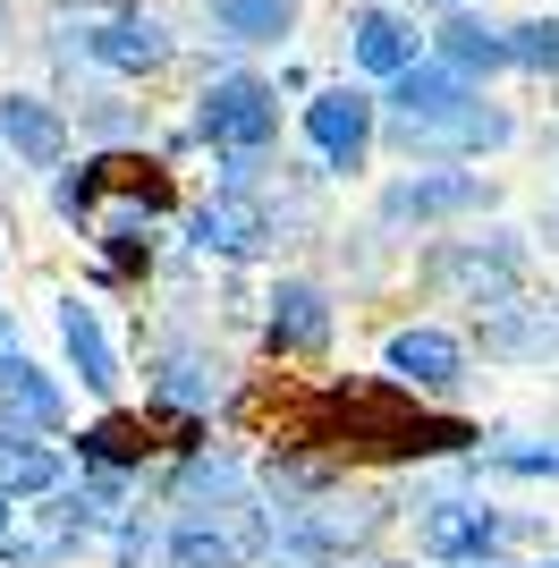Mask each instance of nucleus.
Masks as SVG:
<instances>
[{
    "mask_svg": "<svg viewBox=\"0 0 559 568\" xmlns=\"http://www.w3.org/2000/svg\"><path fill=\"white\" fill-rule=\"evenodd\" d=\"M263 551V526L246 500H221V509H186V526L170 535V568H246Z\"/></svg>",
    "mask_w": 559,
    "mask_h": 568,
    "instance_id": "f257e3e1",
    "label": "nucleus"
},
{
    "mask_svg": "<svg viewBox=\"0 0 559 568\" xmlns=\"http://www.w3.org/2000/svg\"><path fill=\"white\" fill-rule=\"evenodd\" d=\"M272 128H280V102H272V85H255V77H221L204 94V136L230 144V153L272 144Z\"/></svg>",
    "mask_w": 559,
    "mask_h": 568,
    "instance_id": "f03ea898",
    "label": "nucleus"
},
{
    "mask_svg": "<svg viewBox=\"0 0 559 568\" xmlns=\"http://www.w3.org/2000/svg\"><path fill=\"white\" fill-rule=\"evenodd\" d=\"M475 204H491V187L475 170H424V179H398V187L382 195L390 221H449V213H475Z\"/></svg>",
    "mask_w": 559,
    "mask_h": 568,
    "instance_id": "7ed1b4c3",
    "label": "nucleus"
},
{
    "mask_svg": "<svg viewBox=\"0 0 559 568\" xmlns=\"http://www.w3.org/2000/svg\"><path fill=\"white\" fill-rule=\"evenodd\" d=\"M416 544L433 551V560H484V551L500 544V518L475 509V500H433L416 518Z\"/></svg>",
    "mask_w": 559,
    "mask_h": 568,
    "instance_id": "20e7f679",
    "label": "nucleus"
},
{
    "mask_svg": "<svg viewBox=\"0 0 559 568\" xmlns=\"http://www.w3.org/2000/svg\"><path fill=\"white\" fill-rule=\"evenodd\" d=\"M305 136L323 144V162L348 170L356 153H365V136H373V102L365 94H314L305 102Z\"/></svg>",
    "mask_w": 559,
    "mask_h": 568,
    "instance_id": "39448f33",
    "label": "nucleus"
},
{
    "mask_svg": "<svg viewBox=\"0 0 559 568\" xmlns=\"http://www.w3.org/2000/svg\"><path fill=\"white\" fill-rule=\"evenodd\" d=\"M390 102H398V119H449V111H466V69L458 60H433V69H398L390 77Z\"/></svg>",
    "mask_w": 559,
    "mask_h": 568,
    "instance_id": "423d86ee",
    "label": "nucleus"
},
{
    "mask_svg": "<svg viewBox=\"0 0 559 568\" xmlns=\"http://www.w3.org/2000/svg\"><path fill=\"white\" fill-rule=\"evenodd\" d=\"M323 339H331V297L314 281H280V297H272V348L305 356V348H323Z\"/></svg>",
    "mask_w": 559,
    "mask_h": 568,
    "instance_id": "0eeeda50",
    "label": "nucleus"
},
{
    "mask_svg": "<svg viewBox=\"0 0 559 568\" xmlns=\"http://www.w3.org/2000/svg\"><path fill=\"white\" fill-rule=\"evenodd\" d=\"M60 339H69L77 382H85V390H119V356H111V339H102V323H93L85 297H69V306H60Z\"/></svg>",
    "mask_w": 559,
    "mask_h": 568,
    "instance_id": "6e6552de",
    "label": "nucleus"
},
{
    "mask_svg": "<svg viewBox=\"0 0 559 568\" xmlns=\"http://www.w3.org/2000/svg\"><path fill=\"white\" fill-rule=\"evenodd\" d=\"M0 136L18 144V153H26L34 170H51L60 153H69V128H60V119H51L34 94H9V102H0Z\"/></svg>",
    "mask_w": 559,
    "mask_h": 568,
    "instance_id": "1a4fd4ad",
    "label": "nucleus"
},
{
    "mask_svg": "<svg viewBox=\"0 0 559 568\" xmlns=\"http://www.w3.org/2000/svg\"><path fill=\"white\" fill-rule=\"evenodd\" d=\"M60 475H69V458L51 450V442H18V433H0V493H9V500L51 493Z\"/></svg>",
    "mask_w": 559,
    "mask_h": 568,
    "instance_id": "9d476101",
    "label": "nucleus"
},
{
    "mask_svg": "<svg viewBox=\"0 0 559 568\" xmlns=\"http://www.w3.org/2000/svg\"><path fill=\"white\" fill-rule=\"evenodd\" d=\"M458 365H466V348L449 332H398L390 339V374L398 382H458Z\"/></svg>",
    "mask_w": 559,
    "mask_h": 568,
    "instance_id": "9b49d317",
    "label": "nucleus"
},
{
    "mask_svg": "<svg viewBox=\"0 0 559 568\" xmlns=\"http://www.w3.org/2000/svg\"><path fill=\"white\" fill-rule=\"evenodd\" d=\"M195 246H204V255H255L263 246V213L255 204H204V213H195Z\"/></svg>",
    "mask_w": 559,
    "mask_h": 568,
    "instance_id": "f8f14e48",
    "label": "nucleus"
},
{
    "mask_svg": "<svg viewBox=\"0 0 559 568\" xmlns=\"http://www.w3.org/2000/svg\"><path fill=\"white\" fill-rule=\"evenodd\" d=\"M356 60H365L373 77H398V69H416V34H407L390 9H373V18H356Z\"/></svg>",
    "mask_w": 559,
    "mask_h": 568,
    "instance_id": "ddd939ff",
    "label": "nucleus"
},
{
    "mask_svg": "<svg viewBox=\"0 0 559 568\" xmlns=\"http://www.w3.org/2000/svg\"><path fill=\"white\" fill-rule=\"evenodd\" d=\"M0 399H9V416H26V425H60V390H51L43 365H26V356L0 365Z\"/></svg>",
    "mask_w": 559,
    "mask_h": 568,
    "instance_id": "4468645a",
    "label": "nucleus"
},
{
    "mask_svg": "<svg viewBox=\"0 0 559 568\" xmlns=\"http://www.w3.org/2000/svg\"><path fill=\"white\" fill-rule=\"evenodd\" d=\"M441 60H458V69L466 77H475V69H509V60H517V43H509V34H491V26H441Z\"/></svg>",
    "mask_w": 559,
    "mask_h": 568,
    "instance_id": "2eb2a0df",
    "label": "nucleus"
},
{
    "mask_svg": "<svg viewBox=\"0 0 559 568\" xmlns=\"http://www.w3.org/2000/svg\"><path fill=\"white\" fill-rule=\"evenodd\" d=\"M162 26H102V34H93V60H102V69H162Z\"/></svg>",
    "mask_w": 559,
    "mask_h": 568,
    "instance_id": "dca6fc26",
    "label": "nucleus"
},
{
    "mask_svg": "<svg viewBox=\"0 0 559 568\" xmlns=\"http://www.w3.org/2000/svg\"><path fill=\"white\" fill-rule=\"evenodd\" d=\"M433 272H441V281H458V288H475V297H491V306L517 288V255H491V263H484V255H441Z\"/></svg>",
    "mask_w": 559,
    "mask_h": 568,
    "instance_id": "f3484780",
    "label": "nucleus"
},
{
    "mask_svg": "<svg viewBox=\"0 0 559 568\" xmlns=\"http://www.w3.org/2000/svg\"><path fill=\"white\" fill-rule=\"evenodd\" d=\"M559 348V314H526V323H491L484 356H551Z\"/></svg>",
    "mask_w": 559,
    "mask_h": 568,
    "instance_id": "a211bd4d",
    "label": "nucleus"
},
{
    "mask_svg": "<svg viewBox=\"0 0 559 568\" xmlns=\"http://www.w3.org/2000/svg\"><path fill=\"white\" fill-rule=\"evenodd\" d=\"M162 399H179V407L221 399V365H204V356H170V365H162Z\"/></svg>",
    "mask_w": 559,
    "mask_h": 568,
    "instance_id": "6ab92c4d",
    "label": "nucleus"
},
{
    "mask_svg": "<svg viewBox=\"0 0 559 568\" xmlns=\"http://www.w3.org/2000/svg\"><path fill=\"white\" fill-rule=\"evenodd\" d=\"M77 450L102 458V467H136V458H144V425H119V416H111V425L77 433Z\"/></svg>",
    "mask_w": 559,
    "mask_h": 568,
    "instance_id": "aec40b11",
    "label": "nucleus"
},
{
    "mask_svg": "<svg viewBox=\"0 0 559 568\" xmlns=\"http://www.w3.org/2000/svg\"><path fill=\"white\" fill-rule=\"evenodd\" d=\"M230 34H288V0H212Z\"/></svg>",
    "mask_w": 559,
    "mask_h": 568,
    "instance_id": "412c9836",
    "label": "nucleus"
},
{
    "mask_svg": "<svg viewBox=\"0 0 559 568\" xmlns=\"http://www.w3.org/2000/svg\"><path fill=\"white\" fill-rule=\"evenodd\" d=\"M517 60L526 69H559V26H517Z\"/></svg>",
    "mask_w": 559,
    "mask_h": 568,
    "instance_id": "4be33fe9",
    "label": "nucleus"
},
{
    "mask_svg": "<svg viewBox=\"0 0 559 568\" xmlns=\"http://www.w3.org/2000/svg\"><path fill=\"white\" fill-rule=\"evenodd\" d=\"M491 467H509V475H559V450H491Z\"/></svg>",
    "mask_w": 559,
    "mask_h": 568,
    "instance_id": "5701e85b",
    "label": "nucleus"
},
{
    "mask_svg": "<svg viewBox=\"0 0 559 568\" xmlns=\"http://www.w3.org/2000/svg\"><path fill=\"white\" fill-rule=\"evenodd\" d=\"M0 500H9V493H0ZM0 526H9V509H0Z\"/></svg>",
    "mask_w": 559,
    "mask_h": 568,
    "instance_id": "b1692460",
    "label": "nucleus"
},
{
    "mask_svg": "<svg viewBox=\"0 0 559 568\" xmlns=\"http://www.w3.org/2000/svg\"><path fill=\"white\" fill-rule=\"evenodd\" d=\"M542 568H559V560H542Z\"/></svg>",
    "mask_w": 559,
    "mask_h": 568,
    "instance_id": "393cba45",
    "label": "nucleus"
}]
</instances>
